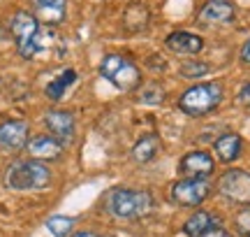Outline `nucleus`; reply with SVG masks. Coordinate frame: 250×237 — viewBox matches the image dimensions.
Segmentation results:
<instances>
[{
	"instance_id": "a878e982",
	"label": "nucleus",
	"mask_w": 250,
	"mask_h": 237,
	"mask_svg": "<svg viewBox=\"0 0 250 237\" xmlns=\"http://www.w3.org/2000/svg\"><path fill=\"white\" fill-rule=\"evenodd\" d=\"M74 237H95V235H93V233H77Z\"/></svg>"
},
{
	"instance_id": "1a4fd4ad",
	"label": "nucleus",
	"mask_w": 250,
	"mask_h": 237,
	"mask_svg": "<svg viewBox=\"0 0 250 237\" xmlns=\"http://www.w3.org/2000/svg\"><path fill=\"white\" fill-rule=\"evenodd\" d=\"M65 12H67L65 0H33V17L46 28L58 26L65 19Z\"/></svg>"
},
{
	"instance_id": "393cba45",
	"label": "nucleus",
	"mask_w": 250,
	"mask_h": 237,
	"mask_svg": "<svg viewBox=\"0 0 250 237\" xmlns=\"http://www.w3.org/2000/svg\"><path fill=\"white\" fill-rule=\"evenodd\" d=\"M241 61L243 63H250V40L241 47Z\"/></svg>"
},
{
	"instance_id": "39448f33",
	"label": "nucleus",
	"mask_w": 250,
	"mask_h": 237,
	"mask_svg": "<svg viewBox=\"0 0 250 237\" xmlns=\"http://www.w3.org/2000/svg\"><path fill=\"white\" fill-rule=\"evenodd\" d=\"M100 74L107 79L109 84H114L118 91H134L139 82H142V72L139 68L125 58L121 54H109L102 58L100 63Z\"/></svg>"
},
{
	"instance_id": "5701e85b",
	"label": "nucleus",
	"mask_w": 250,
	"mask_h": 237,
	"mask_svg": "<svg viewBox=\"0 0 250 237\" xmlns=\"http://www.w3.org/2000/svg\"><path fill=\"white\" fill-rule=\"evenodd\" d=\"M239 102H241L243 107H248L250 110V84H246L241 91H239Z\"/></svg>"
},
{
	"instance_id": "f3484780",
	"label": "nucleus",
	"mask_w": 250,
	"mask_h": 237,
	"mask_svg": "<svg viewBox=\"0 0 250 237\" xmlns=\"http://www.w3.org/2000/svg\"><path fill=\"white\" fill-rule=\"evenodd\" d=\"M160 151V137L158 135H144L137 144L132 146V158L137 163H148Z\"/></svg>"
},
{
	"instance_id": "20e7f679",
	"label": "nucleus",
	"mask_w": 250,
	"mask_h": 237,
	"mask_svg": "<svg viewBox=\"0 0 250 237\" xmlns=\"http://www.w3.org/2000/svg\"><path fill=\"white\" fill-rule=\"evenodd\" d=\"M220 100H223V86L218 82H206L188 89L179 98V107L188 117H204L208 112H213L220 105Z\"/></svg>"
},
{
	"instance_id": "423d86ee",
	"label": "nucleus",
	"mask_w": 250,
	"mask_h": 237,
	"mask_svg": "<svg viewBox=\"0 0 250 237\" xmlns=\"http://www.w3.org/2000/svg\"><path fill=\"white\" fill-rule=\"evenodd\" d=\"M211 186L206 179H181L171 186V200L181 207H199L208 198Z\"/></svg>"
},
{
	"instance_id": "ddd939ff",
	"label": "nucleus",
	"mask_w": 250,
	"mask_h": 237,
	"mask_svg": "<svg viewBox=\"0 0 250 237\" xmlns=\"http://www.w3.org/2000/svg\"><path fill=\"white\" fill-rule=\"evenodd\" d=\"M167 49H171L174 54H186V56H192V54H199L202 47H204V40L195 33H186V30H176L167 35L165 40Z\"/></svg>"
},
{
	"instance_id": "a211bd4d",
	"label": "nucleus",
	"mask_w": 250,
	"mask_h": 237,
	"mask_svg": "<svg viewBox=\"0 0 250 237\" xmlns=\"http://www.w3.org/2000/svg\"><path fill=\"white\" fill-rule=\"evenodd\" d=\"M74 82H77V72H74V70H65L61 77H56L54 82L46 86V98H49V100H61Z\"/></svg>"
},
{
	"instance_id": "6e6552de",
	"label": "nucleus",
	"mask_w": 250,
	"mask_h": 237,
	"mask_svg": "<svg viewBox=\"0 0 250 237\" xmlns=\"http://www.w3.org/2000/svg\"><path fill=\"white\" fill-rule=\"evenodd\" d=\"M213 170L215 163L206 151H190L179 163V172L183 174V179H206L208 174H213Z\"/></svg>"
},
{
	"instance_id": "6ab92c4d",
	"label": "nucleus",
	"mask_w": 250,
	"mask_h": 237,
	"mask_svg": "<svg viewBox=\"0 0 250 237\" xmlns=\"http://www.w3.org/2000/svg\"><path fill=\"white\" fill-rule=\"evenodd\" d=\"M46 228L54 237H67L74 228V219L72 216H51L46 221Z\"/></svg>"
},
{
	"instance_id": "412c9836",
	"label": "nucleus",
	"mask_w": 250,
	"mask_h": 237,
	"mask_svg": "<svg viewBox=\"0 0 250 237\" xmlns=\"http://www.w3.org/2000/svg\"><path fill=\"white\" fill-rule=\"evenodd\" d=\"M208 72V65L206 63H197V61H190V63L181 65V74L188 77V79H197V77H202V74Z\"/></svg>"
},
{
	"instance_id": "9b49d317",
	"label": "nucleus",
	"mask_w": 250,
	"mask_h": 237,
	"mask_svg": "<svg viewBox=\"0 0 250 237\" xmlns=\"http://www.w3.org/2000/svg\"><path fill=\"white\" fill-rule=\"evenodd\" d=\"M44 123L49 128L51 137H56L58 142H70L74 137V117L70 112H62V110H51L46 112Z\"/></svg>"
},
{
	"instance_id": "4468645a",
	"label": "nucleus",
	"mask_w": 250,
	"mask_h": 237,
	"mask_svg": "<svg viewBox=\"0 0 250 237\" xmlns=\"http://www.w3.org/2000/svg\"><path fill=\"white\" fill-rule=\"evenodd\" d=\"M232 19L234 5L227 0H208L197 14V21H202V24H227Z\"/></svg>"
},
{
	"instance_id": "aec40b11",
	"label": "nucleus",
	"mask_w": 250,
	"mask_h": 237,
	"mask_svg": "<svg viewBox=\"0 0 250 237\" xmlns=\"http://www.w3.org/2000/svg\"><path fill=\"white\" fill-rule=\"evenodd\" d=\"M139 100L146 102V105H160L165 100V91H162V86H158V84H148V86L142 89V98Z\"/></svg>"
},
{
	"instance_id": "9d476101",
	"label": "nucleus",
	"mask_w": 250,
	"mask_h": 237,
	"mask_svg": "<svg viewBox=\"0 0 250 237\" xmlns=\"http://www.w3.org/2000/svg\"><path fill=\"white\" fill-rule=\"evenodd\" d=\"M28 144V123L23 121H5L0 123V149L19 151Z\"/></svg>"
},
{
	"instance_id": "0eeeda50",
	"label": "nucleus",
	"mask_w": 250,
	"mask_h": 237,
	"mask_svg": "<svg viewBox=\"0 0 250 237\" xmlns=\"http://www.w3.org/2000/svg\"><path fill=\"white\" fill-rule=\"evenodd\" d=\"M218 191L227 200L239 202V205H250V172H246V170L225 172L218 182Z\"/></svg>"
},
{
	"instance_id": "dca6fc26",
	"label": "nucleus",
	"mask_w": 250,
	"mask_h": 237,
	"mask_svg": "<svg viewBox=\"0 0 250 237\" xmlns=\"http://www.w3.org/2000/svg\"><path fill=\"white\" fill-rule=\"evenodd\" d=\"M215 226H220V221L215 219L213 214H208V212H195V214L186 221L183 233H186L188 237H199V235H204L206 230L215 228Z\"/></svg>"
},
{
	"instance_id": "f03ea898",
	"label": "nucleus",
	"mask_w": 250,
	"mask_h": 237,
	"mask_svg": "<svg viewBox=\"0 0 250 237\" xmlns=\"http://www.w3.org/2000/svg\"><path fill=\"white\" fill-rule=\"evenodd\" d=\"M107 212L116 219H142L153 210V195L148 191L114 189L107 193Z\"/></svg>"
},
{
	"instance_id": "b1692460",
	"label": "nucleus",
	"mask_w": 250,
	"mask_h": 237,
	"mask_svg": "<svg viewBox=\"0 0 250 237\" xmlns=\"http://www.w3.org/2000/svg\"><path fill=\"white\" fill-rule=\"evenodd\" d=\"M199 237H232L229 233L225 228H220V226H215V228H211V230H206L204 235H199Z\"/></svg>"
},
{
	"instance_id": "f257e3e1",
	"label": "nucleus",
	"mask_w": 250,
	"mask_h": 237,
	"mask_svg": "<svg viewBox=\"0 0 250 237\" xmlns=\"http://www.w3.org/2000/svg\"><path fill=\"white\" fill-rule=\"evenodd\" d=\"M9 33L17 40V51L23 58H33L40 51H44L54 45L56 35L46 26H42L33 14L28 12H17L9 19Z\"/></svg>"
},
{
	"instance_id": "7ed1b4c3",
	"label": "nucleus",
	"mask_w": 250,
	"mask_h": 237,
	"mask_svg": "<svg viewBox=\"0 0 250 237\" xmlns=\"http://www.w3.org/2000/svg\"><path fill=\"white\" fill-rule=\"evenodd\" d=\"M51 182V172L40 161H17L5 172V186L12 191H42Z\"/></svg>"
},
{
	"instance_id": "4be33fe9",
	"label": "nucleus",
	"mask_w": 250,
	"mask_h": 237,
	"mask_svg": "<svg viewBox=\"0 0 250 237\" xmlns=\"http://www.w3.org/2000/svg\"><path fill=\"white\" fill-rule=\"evenodd\" d=\"M234 223H236V230H239L243 237H250V205H246V207L236 214Z\"/></svg>"
},
{
	"instance_id": "2eb2a0df",
	"label": "nucleus",
	"mask_w": 250,
	"mask_h": 237,
	"mask_svg": "<svg viewBox=\"0 0 250 237\" xmlns=\"http://www.w3.org/2000/svg\"><path fill=\"white\" fill-rule=\"evenodd\" d=\"M213 146H215L218 158H220L223 163H232V161H236L239 154H241V137L234 135V133H225L223 137L215 140Z\"/></svg>"
},
{
	"instance_id": "f8f14e48",
	"label": "nucleus",
	"mask_w": 250,
	"mask_h": 237,
	"mask_svg": "<svg viewBox=\"0 0 250 237\" xmlns=\"http://www.w3.org/2000/svg\"><path fill=\"white\" fill-rule=\"evenodd\" d=\"M26 149L33 161H56L62 154L61 142L51 135H37L33 140H28Z\"/></svg>"
}]
</instances>
